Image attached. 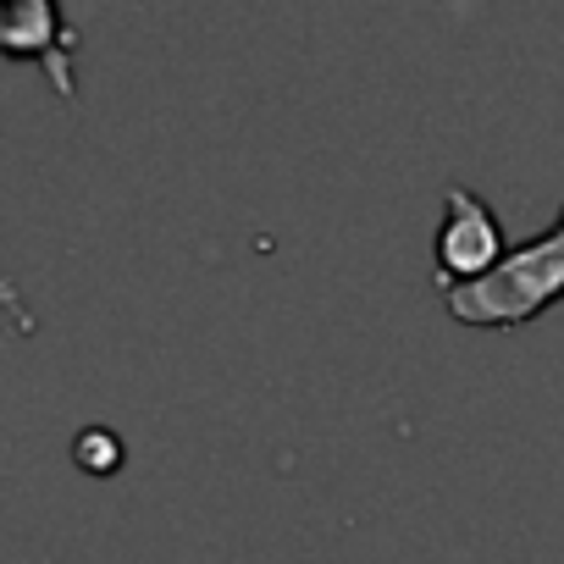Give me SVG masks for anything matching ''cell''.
<instances>
[{
    "label": "cell",
    "instance_id": "obj_1",
    "mask_svg": "<svg viewBox=\"0 0 564 564\" xmlns=\"http://www.w3.org/2000/svg\"><path fill=\"white\" fill-rule=\"evenodd\" d=\"M558 289H564V221L536 249H520L498 271L465 282V289H448V305L459 322H520L536 305H547Z\"/></svg>",
    "mask_w": 564,
    "mask_h": 564
},
{
    "label": "cell",
    "instance_id": "obj_2",
    "mask_svg": "<svg viewBox=\"0 0 564 564\" xmlns=\"http://www.w3.org/2000/svg\"><path fill=\"white\" fill-rule=\"evenodd\" d=\"M448 205H454V227L443 232V260L454 265V271H481V265H492V254H498V232H492V216L470 199V194H448Z\"/></svg>",
    "mask_w": 564,
    "mask_h": 564
}]
</instances>
